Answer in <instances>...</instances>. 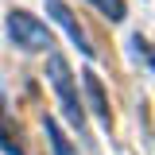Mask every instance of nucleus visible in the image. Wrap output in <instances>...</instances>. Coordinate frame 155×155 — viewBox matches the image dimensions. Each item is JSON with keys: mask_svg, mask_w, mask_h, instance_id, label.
<instances>
[{"mask_svg": "<svg viewBox=\"0 0 155 155\" xmlns=\"http://www.w3.org/2000/svg\"><path fill=\"white\" fill-rule=\"evenodd\" d=\"M47 78H51V85H54L58 101H62L66 120H70V124L78 128V136L85 140V109H81V97H78V81H74L70 62L58 54V51H51V54H47Z\"/></svg>", "mask_w": 155, "mask_h": 155, "instance_id": "1", "label": "nucleus"}, {"mask_svg": "<svg viewBox=\"0 0 155 155\" xmlns=\"http://www.w3.org/2000/svg\"><path fill=\"white\" fill-rule=\"evenodd\" d=\"M4 27H8L12 47H19L23 54H51V51H54L51 27L39 16H31V12H8V16H4Z\"/></svg>", "mask_w": 155, "mask_h": 155, "instance_id": "2", "label": "nucleus"}, {"mask_svg": "<svg viewBox=\"0 0 155 155\" xmlns=\"http://www.w3.org/2000/svg\"><path fill=\"white\" fill-rule=\"evenodd\" d=\"M47 12H51V19H54V23L62 27V31H66V35H70V43H74V47H78V51H81L85 58H93V54H97V47L89 43L85 27H81V23L74 19V12H70L62 0H47Z\"/></svg>", "mask_w": 155, "mask_h": 155, "instance_id": "3", "label": "nucleus"}, {"mask_svg": "<svg viewBox=\"0 0 155 155\" xmlns=\"http://www.w3.org/2000/svg\"><path fill=\"white\" fill-rule=\"evenodd\" d=\"M81 85H85V97H89V109H93L97 120L109 128V124H113V109H109V97H105V85H101L97 70H85V74H81Z\"/></svg>", "mask_w": 155, "mask_h": 155, "instance_id": "4", "label": "nucleus"}, {"mask_svg": "<svg viewBox=\"0 0 155 155\" xmlns=\"http://www.w3.org/2000/svg\"><path fill=\"white\" fill-rule=\"evenodd\" d=\"M43 128H47V140H51V151L54 155H78L74 143L66 140V132H62V124H58L54 116H43Z\"/></svg>", "mask_w": 155, "mask_h": 155, "instance_id": "5", "label": "nucleus"}, {"mask_svg": "<svg viewBox=\"0 0 155 155\" xmlns=\"http://www.w3.org/2000/svg\"><path fill=\"white\" fill-rule=\"evenodd\" d=\"M89 4H97L105 16L113 19V23H120V19L128 16V8H124V0H89Z\"/></svg>", "mask_w": 155, "mask_h": 155, "instance_id": "6", "label": "nucleus"}, {"mask_svg": "<svg viewBox=\"0 0 155 155\" xmlns=\"http://www.w3.org/2000/svg\"><path fill=\"white\" fill-rule=\"evenodd\" d=\"M0 147H4L8 155H23V147H19L16 140H12V132L4 128V116H0Z\"/></svg>", "mask_w": 155, "mask_h": 155, "instance_id": "7", "label": "nucleus"}, {"mask_svg": "<svg viewBox=\"0 0 155 155\" xmlns=\"http://www.w3.org/2000/svg\"><path fill=\"white\" fill-rule=\"evenodd\" d=\"M132 47H140V54H143V58H147V62H151V66H155V51H151V47H147V43H143V39H140V35L132 39Z\"/></svg>", "mask_w": 155, "mask_h": 155, "instance_id": "8", "label": "nucleus"}]
</instances>
